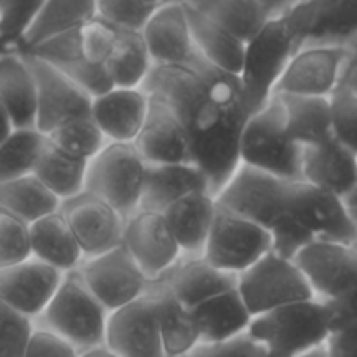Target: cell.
I'll list each match as a JSON object with an SVG mask.
<instances>
[{"mask_svg":"<svg viewBox=\"0 0 357 357\" xmlns=\"http://www.w3.org/2000/svg\"><path fill=\"white\" fill-rule=\"evenodd\" d=\"M143 89L178 115L192 162L208 176L216 197L241 166V138L253 115L239 77L197 52L188 65H153Z\"/></svg>","mask_w":357,"mask_h":357,"instance_id":"obj_1","label":"cell"},{"mask_svg":"<svg viewBox=\"0 0 357 357\" xmlns=\"http://www.w3.org/2000/svg\"><path fill=\"white\" fill-rule=\"evenodd\" d=\"M333 333V316L321 300L291 303L253 317L248 337L267 357H302L324 347Z\"/></svg>","mask_w":357,"mask_h":357,"instance_id":"obj_2","label":"cell"},{"mask_svg":"<svg viewBox=\"0 0 357 357\" xmlns=\"http://www.w3.org/2000/svg\"><path fill=\"white\" fill-rule=\"evenodd\" d=\"M241 164L288 181H302L303 149L286 129L282 101L274 96L265 108L251 115L241 138Z\"/></svg>","mask_w":357,"mask_h":357,"instance_id":"obj_3","label":"cell"},{"mask_svg":"<svg viewBox=\"0 0 357 357\" xmlns=\"http://www.w3.org/2000/svg\"><path fill=\"white\" fill-rule=\"evenodd\" d=\"M108 317L110 312L75 271L65 274L61 288L37 321V326L52 331L80 352H86L105 345Z\"/></svg>","mask_w":357,"mask_h":357,"instance_id":"obj_4","label":"cell"},{"mask_svg":"<svg viewBox=\"0 0 357 357\" xmlns=\"http://www.w3.org/2000/svg\"><path fill=\"white\" fill-rule=\"evenodd\" d=\"M300 47V38L284 14L274 17L246 45L239 79L253 114L267 107L268 101L274 98L275 86Z\"/></svg>","mask_w":357,"mask_h":357,"instance_id":"obj_5","label":"cell"},{"mask_svg":"<svg viewBox=\"0 0 357 357\" xmlns=\"http://www.w3.org/2000/svg\"><path fill=\"white\" fill-rule=\"evenodd\" d=\"M146 167L135 143H108L89 160L86 192L129 220L142 208Z\"/></svg>","mask_w":357,"mask_h":357,"instance_id":"obj_6","label":"cell"},{"mask_svg":"<svg viewBox=\"0 0 357 357\" xmlns=\"http://www.w3.org/2000/svg\"><path fill=\"white\" fill-rule=\"evenodd\" d=\"M237 289L253 317L291 303L316 300L298 265L272 251L239 275Z\"/></svg>","mask_w":357,"mask_h":357,"instance_id":"obj_7","label":"cell"},{"mask_svg":"<svg viewBox=\"0 0 357 357\" xmlns=\"http://www.w3.org/2000/svg\"><path fill=\"white\" fill-rule=\"evenodd\" d=\"M293 183L295 181L282 180L241 164L229 183L216 195V202L225 211L268 230L282 215L288 213Z\"/></svg>","mask_w":357,"mask_h":357,"instance_id":"obj_8","label":"cell"},{"mask_svg":"<svg viewBox=\"0 0 357 357\" xmlns=\"http://www.w3.org/2000/svg\"><path fill=\"white\" fill-rule=\"evenodd\" d=\"M349 61L351 49L345 45H303L282 73L274 96L331 98L344 80Z\"/></svg>","mask_w":357,"mask_h":357,"instance_id":"obj_9","label":"cell"},{"mask_svg":"<svg viewBox=\"0 0 357 357\" xmlns=\"http://www.w3.org/2000/svg\"><path fill=\"white\" fill-rule=\"evenodd\" d=\"M271 251V230L220 208L204 251V258L213 267L241 275Z\"/></svg>","mask_w":357,"mask_h":357,"instance_id":"obj_10","label":"cell"},{"mask_svg":"<svg viewBox=\"0 0 357 357\" xmlns=\"http://www.w3.org/2000/svg\"><path fill=\"white\" fill-rule=\"evenodd\" d=\"M288 213L295 216L316 241L357 246V220L347 201L333 192L295 181L291 185Z\"/></svg>","mask_w":357,"mask_h":357,"instance_id":"obj_11","label":"cell"},{"mask_svg":"<svg viewBox=\"0 0 357 357\" xmlns=\"http://www.w3.org/2000/svg\"><path fill=\"white\" fill-rule=\"evenodd\" d=\"M79 274L110 314L143 298L152 284L124 246L84 260Z\"/></svg>","mask_w":357,"mask_h":357,"instance_id":"obj_12","label":"cell"},{"mask_svg":"<svg viewBox=\"0 0 357 357\" xmlns=\"http://www.w3.org/2000/svg\"><path fill=\"white\" fill-rule=\"evenodd\" d=\"M105 345L119 357H167L155 293L110 314Z\"/></svg>","mask_w":357,"mask_h":357,"instance_id":"obj_13","label":"cell"},{"mask_svg":"<svg viewBox=\"0 0 357 357\" xmlns=\"http://www.w3.org/2000/svg\"><path fill=\"white\" fill-rule=\"evenodd\" d=\"M295 264L321 302H337L357 291V246L314 241Z\"/></svg>","mask_w":357,"mask_h":357,"instance_id":"obj_14","label":"cell"},{"mask_svg":"<svg viewBox=\"0 0 357 357\" xmlns=\"http://www.w3.org/2000/svg\"><path fill=\"white\" fill-rule=\"evenodd\" d=\"M300 44L351 45L357 40V2L314 0L291 2L284 10Z\"/></svg>","mask_w":357,"mask_h":357,"instance_id":"obj_15","label":"cell"},{"mask_svg":"<svg viewBox=\"0 0 357 357\" xmlns=\"http://www.w3.org/2000/svg\"><path fill=\"white\" fill-rule=\"evenodd\" d=\"M124 248L150 282L162 279L183 258L180 244L159 213L139 211L126 220Z\"/></svg>","mask_w":357,"mask_h":357,"instance_id":"obj_16","label":"cell"},{"mask_svg":"<svg viewBox=\"0 0 357 357\" xmlns=\"http://www.w3.org/2000/svg\"><path fill=\"white\" fill-rule=\"evenodd\" d=\"M63 279V272L37 258L0 268V303L37 323L61 288Z\"/></svg>","mask_w":357,"mask_h":357,"instance_id":"obj_17","label":"cell"},{"mask_svg":"<svg viewBox=\"0 0 357 357\" xmlns=\"http://www.w3.org/2000/svg\"><path fill=\"white\" fill-rule=\"evenodd\" d=\"M35 73L38 87L37 129L51 135L72 119L91 115L93 98L80 89L70 77L42 59L24 54Z\"/></svg>","mask_w":357,"mask_h":357,"instance_id":"obj_18","label":"cell"},{"mask_svg":"<svg viewBox=\"0 0 357 357\" xmlns=\"http://www.w3.org/2000/svg\"><path fill=\"white\" fill-rule=\"evenodd\" d=\"M61 213L68 220L84 258H96L124 246L126 220L112 206L91 194L63 202Z\"/></svg>","mask_w":357,"mask_h":357,"instance_id":"obj_19","label":"cell"},{"mask_svg":"<svg viewBox=\"0 0 357 357\" xmlns=\"http://www.w3.org/2000/svg\"><path fill=\"white\" fill-rule=\"evenodd\" d=\"M152 98L145 126L135 146L149 166L192 162L190 142L178 115L159 98Z\"/></svg>","mask_w":357,"mask_h":357,"instance_id":"obj_20","label":"cell"},{"mask_svg":"<svg viewBox=\"0 0 357 357\" xmlns=\"http://www.w3.org/2000/svg\"><path fill=\"white\" fill-rule=\"evenodd\" d=\"M153 65H188L197 54L185 2H162L143 30Z\"/></svg>","mask_w":357,"mask_h":357,"instance_id":"obj_21","label":"cell"},{"mask_svg":"<svg viewBox=\"0 0 357 357\" xmlns=\"http://www.w3.org/2000/svg\"><path fill=\"white\" fill-rule=\"evenodd\" d=\"M302 181L333 192L345 201L357 195V153L331 138L303 146Z\"/></svg>","mask_w":357,"mask_h":357,"instance_id":"obj_22","label":"cell"},{"mask_svg":"<svg viewBox=\"0 0 357 357\" xmlns=\"http://www.w3.org/2000/svg\"><path fill=\"white\" fill-rule=\"evenodd\" d=\"M150 101L152 98L143 87H115L93 100L91 115L108 143H135L149 117Z\"/></svg>","mask_w":357,"mask_h":357,"instance_id":"obj_23","label":"cell"},{"mask_svg":"<svg viewBox=\"0 0 357 357\" xmlns=\"http://www.w3.org/2000/svg\"><path fill=\"white\" fill-rule=\"evenodd\" d=\"M23 54H30L58 68L59 72L70 77L80 89L86 91L93 100L115 89L107 66L93 65L84 56L80 28L61 35V37L52 38V40L38 45L31 51L23 52Z\"/></svg>","mask_w":357,"mask_h":357,"instance_id":"obj_24","label":"cell"},{"mask_svg":"<svg viewBox=\"0 0 357 357\" xmlns=\"http://www.w3.org/2000/svg\"><path fill=\"white\" fill-rule=\"evenodd\" d=\"M194 194H213L208 176L194 162L149 166L139 211L164 215L171 206Z\"/></svg>","mask_w":357,"mask_h":357,"instance_id":"obj_25","label":"cell"},{"mask_svg":"<svg viewBox=\"0 0 357 357\" xmlns=\"http://www.w3.org/2000/svg\"><path fill=\"white\" fill-rule=\"evenodd\" d=\"M0 110L9 115L16 129L37 128V79L20 51H2L0 56Z\"/></svg>","mask_w":357,"mask_h":357,"instance_id":"obj_26","label":"cell"},{"mask_svg":"<svg viewBox=\"0 0 357 357\" xmlns=\"http://www.w3.org/2000/svg\"><path fill=\"white\" fill-rule=\"evenodd\" d=\"M185 307L197 309L215 296L237 289L239 275L213 267L204 257H183L180 264L159 279Z\"/></svg>","mask_w":357,"mask_h":357,"instance_id":"obj_27","label":"cell"},{"mask_svg":"<svg viewBox=\"0 0 357 357\" xmlns=\"http://www.w3.org/2000/svg\"><path fill=\"white\" fill-rule=\"evenodd\" d=\"M218 211L215 195L194 194L171 206L164 213V218L180 244L183 257H204Z\"/></svg>","mask_w":357,"mask_h":357,"instance_id":"obj_28","label":"cell"},{"mask_svg":"<svg viewBox=\"0 0 357 357\" xmlns=\"http://www.w3.org/2000/svg\"><path fill=\"white\" fill-rule=\"evenodd\" d=\"M199 10L225 28L227 31L250 44L274 17L284 14L291 2H261V0H195Z\"/></svg>","mask_w":357,"mask_h":357,"instance_id":"obj_29","label":"cell"},{"mask_svg":"<svg viewBox=\"0 0 357 357\" xmlns=\"http://www.w3.org/2000/svg\"><path fill=\"white\" fill-rule=\"evenodd\" d=\"M202 345H222L246 337L253 316L239 289L215 296L194 309Z\"/></svg>","mask_w":357,"mask_h":357,"instance_id":"obj_30","label":"cell"},{"mask_svg":"<svg viewBox=\"0 0 357 357\" xmlns=\"http://www.w3.org/2000/svg\"><path fill=\"white\" fill-rule=\"evenodd\" d=\"M185 6H187L192 37L199 54L216 68L241 77L248 44L234 37L230 31L206 16L192 2H185Z\"/></svg>","mask_w":357,"mask_h":357,"instance_id":"obj_31","label":"cell"},{"mask_svg":"<svg viewBox=\"0 0 357 357\" xmlns=\"http://www.w3.org/2000/svg\"><path fill=\"white\" fill-rule=\"evenodd\" d=\"M33 258L58 268L63 274L79 271L84 264V253L61 211L30 225Z\"/></svg>","mask_w":357,"mask_h":357,"instance_id":"obj_32","label":"cell"},{"mask_svg":"<svg viewBox=\"0 0 357 357\" xmlns=\"http://www.w3.org/2000/svg\"><path fill=\"white\" fill-rule=\"evenodd\" d=\"M98 16L96 0H44L20 52L31 51L56 37L79 30Z\"/></svg>","mask_w":357,"mask_h":357,"instance_id":"obj_33","label":"cell"},{"mask_svg":"<svg viewBox=\"0 0 357 357\" xmlns=\"http://www.w3.org/2000/svg\"><path fill=\"white\" fill-rule=\"evenodd\" d=\"M150 291L159 300L160 331L167 357H187L202 345L201 331L194 310L185 307L162 282L150 284Z\"/></svg>","mask_w":357,"mask_h":357,"instance_id":"obj_34","label":"cell"},{"mask_svg":"<svg viewBox=\"0 0 357 357\" xmlns=\"http://www.w3.org/2000/svg\"><path fill=\"white\" fill-rule=\"evenodd\" d=\"M279 96V94H275ZM286 114L288 135L300 146H312L333 138L330 98L279 96Z\"/></svg>","mask_w":357,"mask_h":357,"instance_id":"obj_35","label":"cell"},{"mask_svg":"<svg viewBox=\"0 0 357 357\" xmlns=\"http://www.w3.org/2000/svg\"><path fill=\"white\" fill-rule=\"evenodd\" d=\"M63 202L35 174L0 183V209L33 225L61 211Z\"/></svg>","mask_w":357,"mask_h":357,"instance_id":"obj_36","label":"cell"},{"mask_svg":"<svg viewBox=\"0 0 357 357\" xmlns=\"http://www.w3.org/2000/svg\"><path fill=\"white\" fill-rule=\"evenodd\" d=\"M89 160L72 155L49 139L40 157L35 176L61 202L73 201L86 194Z\"/></svg>","mask_w":357,"mask_h":357,"instance_id":"obj_37","label":"cell"},{"mask_svg":"<svg viewBox=\"0 0 357 357\" xmlns=\"http://www.w3.org/2000/svg\"><path fill=\"white\" fill-rule=\"evenodd\" d=\"M152 68V56L143 35L136 31H119V40L107 61V70L114 86L122 89L143 87Z\"/></svg>","mask_w":357,"mask_h":357,"instance_id":"obj_38","label":"cell"},{"mask_svg":"<svg viewBox=\"0 0 357 357\" xmlns=\"http://www.w3.org/2000/svg\"><path fill=\"white\" fill-rule=\"evenodd\" d=\"M49 136L37 128L16 129L0 142V183L35 174Z\"/></svg>","mask_w":357,"mask_h":357,"instance_id":"obj_39","label":"cell"},{"mask_svg":"<svg viewBox=\"0 0 357 357\" xmlns=\"http://www.w3.org/2000/svg\"><path fill=\"white\" fill-rule=\"evenodd\" d=\"M49 139L61 150L84 160H93L108 145V139L94 122L93 115L65 122L49 135Z\"/></svg>","mask_w":357,"mask_h":357,"instance_id":"obj_40","label":"cell"},{"mask_svg":"<svg viewBox=\"0 0 357 357\" xmlns=\"http://www.w3.org/2000/svg\"><path fill=\"white\" fill-rule=\"evenodd\" d=\"M44 0H0L2 51H20Z\"/></svg>","mask_w":357,"mask_h":357,"instance_id":"obj_41","label":"cell"},{"mask_svg":"<svg viewBox=\"0 0 357 357\" xmlns=\"http://www.w3.org/2000/svg\"><path fill=\"white\" fill-rule=\"evenodd\" d=\"M98 16L124 31L143 33L162 2L142 0H96Z\"/></svg>","mask_w":357,"mask_h":357,"instance_id":"obj_42","label":"cell"},{"mask_svg":"<svg viewBox=\"0 0 357 357\" xmlns=\"http://www.w3.org/2000/svg\"><path fill=\"white\" fill-rule=\"evenodd\" d=\"M31 258L30 225L0 209V268L16 267Z\"/></svg>","mask_w":357,"mask_h":357,"instance_id":"obj_43","label":"cell"},{"mask_svg":"<svg viewBox=\"0 0 357 357\" xmlns=\"http://www.w3.org/2000/svg\"><path fill=\"white\" fill-rule=\"evenodd\" d=\"M37 323L0 303V357H26Z\"/></svg>","mask_w":357,"mask_h":357,"instance_id":"obj_44","label":"cell"},{"mask_svg":"<svg viewBox=\"0 0 357 357\" xmlns=\"http://www.w3.org/2000/svg\"><path fill=\"white\" fill-rule=\"evenodd\" d=\"M330 100L333 136L357 153V93L345 84H340Z\"/></svg>","mask_w":357,"mask_h":357,"instance_id":"obj_45","label":"cell"},{"mask_svg":"<svg viewBox=\"0 0 357 357\" xmlns=\"http://www.w3.org/2000/svg\"><path fill=\"white\" fill-rule=\"evenodd\" d=\"M268 230L272 236V253L291 261L316 241V237L289 213L282 215Z\"/></svg>","mask_w":357,"mask_h":357,"instance_id":"obj_46","label":"cell"},{"mask_svg":"<svg viewBox=\"0 0 357 357\" xmlns=\"http://www.w3.org/2000/svg\"><path fill=\"white\" fill-rule=\"evenodd\" d=\"M119 28L112 26L100 16L91 20L80 28V42H82L84 56L89 63L107 66L115 44L119 40Z\"/></svg>","mask_w":357,"mask_h":357,"instance_id":"obj_47","label":"cell"},{"mask_svg":"<svg viewBox=\"0 0 357 357\" xmlns=\"http://www.w3.org/2000/svg\"><path fill=\"white\" fill-rule=\"evenodd\" d=\"M80 354L82 352L65 338L37 326L26 357H80Z\"/></svg>","mask_w":357,"mask_h":357,"instance_id":"obj_48","label":"cell"},{"mask_svg":"<svg viewBox=\"0 0 357 357\" xmlns=\"http://www.w3.org/2000/svg\"><path fill=\"white\" fill-rule=\"evenodd\" d=\"M187 357H267L264 349L255 344L250 337H241L237 340L222 345H199Z\"/></svg>","mask_w":357,"mask_h":357,"instance_id":"obj_49","label":"cell"},{"mask_svg":"<svg viewBox=\"0 0 357 357\" xmlns=\"http://www.w3.org/2000/svg\"><path fill=\"white\" fill-rule=\"evenodd\" d=\"M328 357H357V328H338L328 338Z\"/></svg>","mask_w":357,"mask_h":357,"instance_id":"obj_50","label":"cell"},{"mask_svg":"<svg viewBox=\"0 0 357 357\" xmlns=\"http://www.w3.org/2000/svg\"><path fill=\"white\" fill-rule=\"evenodd\" d=\"M326 303V302H324ZM333 316V330L338 328H357V291L345 298L328 303Z\"/></svg>","mask_w":357,"mask_h":357,"instance_id":"obj_51","label":"cell"},{"mask_svg":"<svg viewBox=\"0 0 357 357\" xmlns=\"http://www.w3.org/2000/svg\"><path fill=\"white\" fill-rule=\"evenodd\" d=\"M342 84H345V86H349L357 93V66H347Z\"/></svg>","mask_w":357,"mask_h":357,"instance_id":"obj_52","label":"cell"},{"mask_svg":"<svg viewBox=\"0 0 357 357\" xmlns=\"http://www.w3.org/2000/svg\"><path fill=\"white\" fill-rule=\"evenodd\" d=\"M80 357H119L115 352H112L107 345L103 347H98V349H91V351H86L80 354Z\"/></svg>","mask_w":357,"mask_h":357,"instance_id":"obj_53","label":"cell"},{"mask_svg":"<svg viewBox=\"0 0 357 357\" xmlns=\"http://www.w3.org/2000/svg\"><path fill=\"white\" fill-rule=\"evenodd\" d=\"M347 66H357V40L351 45V61Z\"/></svg>","mask_w":357,"mask_h":357,"instance_id":"obj_54","label":"cell"},{"mask_svg":"<svg viewBox=\"0 0 357 357\" xmlns=\"http://www.w3.org/2000/svg\"><path fill=\"white\" fill-rule=\"evenodd\" d=\"M302 357H328V354H326V349L321 347V349H317V351L309 352V354H305V356H302Z\"/></svg>","mask_w":357,"mask_h":357,"instance_id":"obj_55","label":"cell"},{"mask_svg":"<svg viewBox=\"0 0 357 357\" xmlns=\"http://www.w3.org/2000/svg\"><path fill=\"white\" fill-rule=\"evenodd\" d=\"M347 204H349V208H351V211L354 213V216H356V220H357V195H356V197L349 199Z\"/></svg>","mask_w":357,"mask_h":357,"instance_id":"obj_56","label":"cell"}]
</instances>
